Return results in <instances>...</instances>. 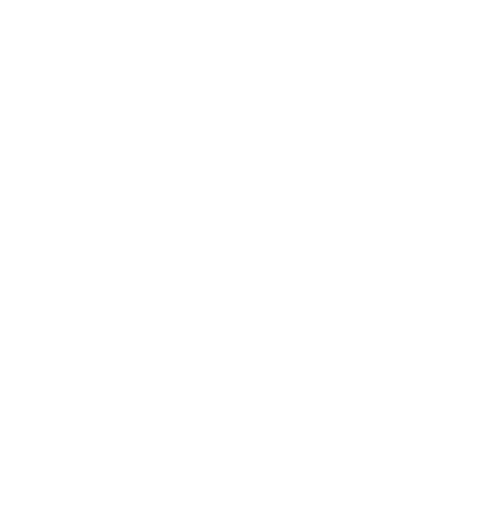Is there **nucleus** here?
<instances>
[]
</instances>
